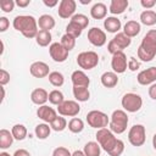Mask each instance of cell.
I'll list each match as a JSON object with an SVG mask.
<instances>
[{"label": "cell", "instance_id": "obj_1", "mask_svg": "<svg viewBox=\"0 0 156 156\" xmlns=\"http://www.w3.org/2000/svg\"><path fill=\"white\" fill-rule=\"evenodd\" d=\"M12 26L16 30L21 32L23 37L32 39L38 34V20L30 15H18L13 18Z\"/></svg>", "mask_w": 156, "mask_h": 156}, {"label": "cell", "instance_id": "obj_2", "mask_svg": "<svg viewBox=\"0 0 156 156\" xmlns=\"http://www.w3.org/2000/svg\"><path fill=\"white\" fill-rule=\"evenodd\" d=\"M128 116L124 110H115L110 118V130L115 134H122L126 132L128 126Z\"/></svg>", "mask_w": 156, "mask_h": 156}, {"label": "cell", "instance_id": "obj_3", "mask_svg": "<svg viewBox=\"0 0 156 156\" xmlns=\"http://www.w3.org/2000/svg\"><path fill=\"white\" fill-rule=\"evenodd\" d=\"M95 136H96V141L99 143V145L101 146V149H104L106 152H108L113 147V145L116 144V141L118 140L115 136V133H112L107 128L98 129Z\"/></svg>", "mask_w": 156, "mask_h": 156}, {"label": "cell", "instance_id": "obj_4", "mask_svg": "<svg viewBox=\"0 0 156 156\" xmlns=\"http://www.w3.org/2000/svg\"><path fill=\"white\" fill-rule=\"evenodd\" d=\"M87 122L91 128L95 129H101V128H106L110 123V118L108 116L99 110H93L90 112H88L87 115Z\"/></svg>", "mask_w": 156, "mask_h": 156}, {"label": "cell", "instance_id": "obj_5", "mask_svg": "<svg viewBox=\"0 0 156 156\" xmlns=\"http://www.w3.org/2000/svg\"><path fill=\"white\" fill-rule=\"evenodd\" d=\"M122 107L124 108V111L127 112H138L141 106H143V99L140 95L135 94V93H127L123 95L122 100H121Z\"/></svg>", "mask_w": 156, "mask_h": 156}, {"label": "cell", "instance_id": "obj_6", "mask_svg": "<svg viewBox=\"0 0 156 156\" xmlns=\"http://www.w3.org/2000/svg\"><path fill=\"white\" fill-rule=\"evenodd\" d=\"M77 63L82 69L89 71L98 66L99 55L95 51H83L77 56Z\"/></svg>", "mask_w": 156, "mask_h": 156}, {"label": "cell", "instance_id": "obj_7", "mask_svg": "<svg viewBox=\"0 0 156 156\" xmlns=\"http://www.w3.org/2000/svg\"><path fill=\"white\" fill-rule=\"evenodd\" d=\"M128 140L133 146H141L146 140V130L143 124H134L128 132Z\"/></svg>", "mask_w": 156, "mask_h": 156}, {"label": "cell", "instance_id": "obj_8", "mask_svg": "<svg viewBox=\"0 0 156 156\" xmlns=\"http://www.w3.org/2000/svg\"><path fill=\"white\" fill-rule=\"evenodd\" d=\"M80 111V106L74 100H65L61 105L57 106V112L65 117H76Z\"/></svg>", "mask_w": 156, "mask_h": 156}, {"label": "cell", "instance_id": "obj_9", "mask_svg": "<svg viewBox=\"0 0 156 156\" xmlns=\"http://www.w3.org/2000/svg\"><path fill=\"white\" fill-rule=\"evenodd\" d=\"M77 2L74 0H61L58 4L57 13L61 18H72L76 13Z\"/></svg>", "mask_w": 156, "mask_h": 156}, {"label": "cell", "instance_id": "obj_10", "mask_svg": "<svg viewBox=\"0 0 156 156\" xmlns=\"http://www.w3.org/2000/svg\"><path fill=\"white\" fill-rule=\"evenodd\" d=\"M88 40L91 45L94 46H104L106 44V33L98 28V27H93L88 30Z\"/></svg>", "mask_w": 156, "mask_h": 156}, {"label": "cell", "instance_id": "obj_11", "mask_svg": "<svg viewBox=\"0 0 156 156\" xmlns=\"http://www.w3.org/2000/svg\"><path fill=\"white\" fill-rule=\"evenodd\" d=\"M111 67L113 69L115 73H124L128 68V61H127V56L123 51L117 52L115 55H112V60H111Z\"/></svg>", "mask_w": 156, "mask_h": 156}, {"label": "cell", "instance_id": "obj_12", "mask_svg": "<svg viewBox=\"0 0 156 156\" xmlns=\"http://www.w3.org/2000/svg\"><path fill=\"white\" fill-rule=\"evenodd\" d=\"M68 50H66L61 43H52L49 46V54L50 57L55 61V62H65L68 57Z\"/></svg>", "mask_w": 156, "mask_h": 156}, {"label": "cell", "instance_id": "obj_13", "mask_svg": "<svg viewBox=\"0 0 156 156\" xmlns=\"http://www.w3.org/2000/svg\"><path fill=\"white\" fill-rule=\"evenodd\" d=\"M136 80L140 85H151L156 82V67H149L138 73Z\"/></svg>", "mask_w": 156, "mask_h": 156}, {"label": "cell", "instance_id": "obj_14", "mask_svg": "<svg viewBox=\"0 0 156 156\" xmlns=\"http://www.w3.org/2000/svg\"><path fill=\"white\" fill-rule=\"evenodd\" d=\"M29 72L34 78H44V77H48L50 74V68L45 62L35 61L30 65Z\"/></svg>", "mask_w": 156, "mask_h": 156}, {"label": "cell", "instance_id": "obj_15", "mask_svg": "<svg viewBox=\"0 0 156 156\" xmlns=\"http://www.w3.org/2000/svg\"><path fill=\"white\" fill-rule=\"evenodd\" d=\"M37 116L43 119L45 123H51L56 117H57V112L56 110H54L52 107L48 106V105H43V106H39L38 110H37Z\"/></svg>", "mask_w": 156, "mask_h": 156}, {"label": "cell", "instance_id": "obj_16", "mask_svg": "<svg viewBox=\"0 0 156 156\" xmlns=\"http://www.w3.org/2000/svg\"><path fill=\"white\" fill-rule=\"evenodd\" d=\"M156 56V48L152 46H147L140 43L139 48H138V58H140L143 62H149L151 60H154V57Z\"/></svg>", "mask_w": 156, "mask_h": 156}, {"label": "cell", "instance_id": "obj_17", "mask_svg": "<svg viewBox=\"0 0 156 156\" xmlns=\"http://www.w3.org/2000/svg\"><path fill=\"white\" fill-rule=\"evenodd\" d=\"M71 80L73 83L74 87H85L88 88L90 84V79L89 77L84 73V71L82 69H77L71 74Z\"/></svg>", "mask_w": 156, "mask_h": 156}, {"label": "cell", "instance_id": "obj_18", "mask_svg": "<svg viewBox=\"0 0 156 156\" xmlns=\"http://www.w3.org/2000/svg\"><path fill=\"white\" fill-rule=\"evenodd\" d=\"M30 100L33 104L38 105V106H43L45 105V102L49 100V94L45 89L43 88H37L32 91L30 94Z\"/></svg>", "mask_w": 156, "mask_h": 156}, {"label": "cell", "instance_id": "obj_19", "mask_svg": "<svg viewBox=\"0 0 156 156\" xmlns=\"http://www.w3.org/2000/svg\"><path fill=\"white\" fill-rule=\"evenodd\" d=\"M122 27V23H121V20H118L117 17L115 16H110V17H106L105 21H104V28L108 32V33H118L119 29Z\"/></svg>", "mask_w": 156, "mask_h": 156}, {"label": "cell", "instance_id": "obj_20", "mask_svg": "<svg viewBox=\"0 0 156 156\" xmlns=\"http://www.w3.org/2000/svg\"><path fill=\"white\" fill-rule=\"evenodd\" d=\"M106 15H107V7L104 2H95L90 9V16L95 20L106 18Z\"/></svg>", "mask_w": 156, "mask_h": 156}, {"label": "cell", "instance_id": "obj_21", "mask_svg": "<svg viewBox=\"0 0 156 156\" xmlns=\"http://www.w3.org/2000/svg\"><path fill=\"white\" fill-rule=\"evenodd\" d=\"M100 80L105 88H115L118 83V77L115 72H104L100 77Z\"/></svg>", "mask_w": 156, "mask_h": 156}, {"label": "cell", "instance_id": "obj_22", "mask_svg": "<svg viewBox=\"0 0 156 156\" xmlns=\"http://www.w3.org/2000/svg\"><path fill=\"white\" fill-rule=\"evenodd\" d=\"M56 22H55V18L51 16V15H41L39 18H38V27L41 29V30H48L50 32L54 27H55Z\"/></svg>", "mask_w": 156, "mask_h": 156}, {"label": "cell", "instance_id": "obj_23", "mask_svg": "<svg viewBox=\"0 0 156 156\" xmlns=\"http://www.w3.org/2000/svg\"><path fill=\"white\" fill-rule=\"evenodd\" d=\"M140 29H141L140 23L132 20V21H128V22L124 24V27H123V33H124L126 35H128L129 38H133V37H136V35L140 33Z\"/></svg>", "mask_w": 156, "mask_h": 156}, {"label": "cell", "instance_id": "obj_24", "mask_svg": "<svg viewBox=\"0 0 156 156\" xmlns=\"http://www.w3.org/2000/svg\"><path fill=\"white\" fill-rule=\"evenodd\" d=\"M129 2L128 0H112L110 4V12L112 15H121L126 11V9L128 7Z\"/></svg>", "mask_w": 156, "mask_h": 156}, {"label": "cell", "instance_id": "obj_25", "mask_svg": "<svg viewBox=\"0 0 156 156\" xmlns=\"http://www.w3.org/2000/svg\"><path fill=\"white\" fill-rule=\"evenodd\" d=\"M13 139L15 138H13L12 133L10 130L2 128L0 130V149L5 150V149L10 147L12 145V143H13Z\"/></svg>", "mask_w": 156, "mask_h": 156}, {"label": "cell", "instance_id": "obj_26", "mask_svg": "<svg viewBox=\"0 0 156 156\" xmlns=\"http://www.w3.org/2000/svg\"><path fill=\"white\" fill-rule=\"evenodd\" d=\"M51 40H52V35L48 30H41L40 29L38 32L37 37H35V41L39 46H50L52 44Z\"/></svg>", "mask_w": 156, "mask_h": 156}, {"label": "cell", "instance_id": "obj_27", "mask_svg": "<svg viewBox=\"0 0 156 156\" xmlns=\"http://www.w3.org/2000/svg\"><path fill=\"white\" fill-rule=\"evenodd\" d=\"M73 96L77 101H80V102H84V101H88L89 98H90V91L88 88L85 87H74L73 85Z\"/></svg>", "mask_w": 156, "mask_h": 156}, {"label": "cell", "instance_id": "obj_28", "mask_svg": "<svg viewBox=\"0 0 156 156\" xmlns=\"http://www.w3.org/2000/svg\"><path fill=\"white\" fill-rule=\"evenodd\" d=\"M140 22L149 27L156 24V12L154 10H144L140 13Z\"/></svg>", "mask_w": 156, "mask_h": 156}, {"label": "cell", "instance_id": "obj_29", "mask_svg": "<svg viewBox=\"0 0 156 156\" xmlns=\"http://www.w3.org/2000/svg\"><path fill=\"white\" fill-rule=\"evenodd\" d=\"M85 156H100L101 146L98 141H88L83 149Z\"/></svg>", "mask_w": 156, "mask_h": 156}, {"label": "cell", "instance_id": "obj_30", "mask_svg": "<svg viewBox=\"0 0 156 156\" xmlns=\"http://www.w3.org/2000/svg\"><path fill=\"white\" fill-rule=\"evenodd\" d=\"M34 133H35V136H37L38 139L44 140V139L49 138V135H50V133H51V127H50L49 124H46V123H39V124L35 127Z\"/></svg>", "mask_w": 156, "mask_h": 156}, {"label": "cell", "instance_id": "obj_31", "mask_svg": "<svg viewBox=\"0 0 156 156\" xmlns=\"http://www.w3.org/2000/svg\"><path fill=\"white\" fill-rule=\"evenodd\" d=\"M113 41L123 50V49H126V48H128V46L130 45L132 39H130L128 35H126L123 32H118V33L113 37Z\"/></svg>", "mask_w": 156, "mask_h": 156}, {"label": "cell", "instance_id": "obj_32", "mask_svg": "<svg viewBox=\"0 0 156 156\" xmlns=\"http://www.w3.org/2000/svg\"><path fill=\"white\" fill-rule=\"evenodd\" d=\"M48 77H49L50 84L54 85V87H56V88L63 85V83H65V77H63V74H62L61 72H58V71L50 72V74H49Z\"/></svg>", "mask_w": 156, "mask_h": 156}, {"label": "cell", "instance_id": "obj_33", "mask_svg": "<svg viewBox=\"0 0 156 156\" xmlns=\"http://www.w3.org/2000/svg\"><path fill=\"white\" fill-rule=\"evenodd\" d=\"M68 129L74 133V134H78L80 133L83 129H84V122L83 119L78 118V117H73L69 122H68Z\"/></svg>", "mask_w": 156, "mask_h": 156}, {"label": "cell", "instance_id": "obj_34", "mask_svg": "<svg viewBox=\"0 0 156 156\" xmlns=\"http://www.w3.org/2000/svg\"><path fill=\"white\" fill-rule=\"evenodd\" d=\"M63 101H65V96H63L62 91H60V90H57V89H54V90H51V91L49 93V102H50V104L58 106V105H61Z\"/></svg>", "mask_w": 156, "mask_h": 156}, {"label": "cell", "instance_id": "obj_35", "mask_svg": "<svg viewBox=\"0 0 156 156\" xmlns=\"http://www.w3.org/2000/svg\"><path fill=\"white\" fill-rule=\"evenodd\" d=\"M11 133L16 140H23L27 136V128L23 124H15L11 129Z\"/></svg>", "mask_w": 156, "mask_h": 156}, {"label": "cell", "instance_id": "obj_36", "mask_svg": "<svg viewBox=\"0 0 156 156\" xmlns=\"http://www.w3.org/2000/svg\"><path fill=\"white\" fill-rule=\"evenodd\" d=\"M50 127L52 130L55 132H62L66 127H67V121L65 117H61V116H57L51 123H50Z\"/></svg>", "mask_w": 156, "mask_h": 156}, {"label": "cell", "instance_id": "obj_37", "mask_svg": "<svg viewBox=\"0 0 156 156\" xmlns=\"http://www.w3.org/2000/svg\"><path fill=\"white\" fill-rule=\"evenodd\" d=\"M60 43H61V45H62L66 50L71 51V50L76 46V38H73L72 35H69V34L66 33V34H63V35L61 37Z\"/></svg>", "mask_w": 156, "mask_h": 156}, {"label": "cell", "instance_id": "obj_38", "mask_svg": "<svg viewBox=\"0 0 156 156\" xmlns=\"http://www.w3.org/2000/svg\"><path fill=\"white\" fill-rule=\"evenodd\" d=\"M141 44H145L147 46L156 48V29H150L143 38Z\"/></svg>", "mask_w": 156, "mask_h": 156}, {"label": "cell", "instance_id": "obj_39", "mask_svg": "<svg viewBox=\"0 0 156 156\" xmlns=\"http://www.w3.org/2000/svg\"><path fill=\"white\" fill-rule=\"evenodd\" d=\"M71 22L78 24L82 29H85V28L88 27V24H89V20H88V17H87L85 15H83V13H76V15L71 18Z\"/></svg>", "mask_w": 156, "mask_h": 156}, {"label": "cell", "instance_id": "obj_40", "mask_svg": "<svg viewBox=\"0 0 156 156\" xmlns=\"http://www.w3.org/2000/svg\"><path fill=\"white\" fill-rule=\"evenodd\" d=\"M82 32H83V29H82L78 24H76V23H73V22H71V21H69V23H68L67 27H66V33L69 34V35H72V37L76 38V39H77L78 37H80Z\"/></svg>", "mask_w": 156, "mask_h": 156}, {"label": "cell", "instance_id": "obj_41", "mask_svg": "<svg viewBox=\"0 0 156 156\" xmlns=\"http://www.w3.org/2000/svg\"><path fill=\"white\" fill-rule=\"evenodd\" d=\"M123 151H124V143L121 140V139H118L117 141H116V144L113 145V147L107 152L110 156H121L122 154H123Z\"/></svg>", "mask_w": 156, "mask_h": 156}, {"label": "cell", "instance_id": "obj_42", "mask_svg": "<svg viewBox=\"0 0 156 156\" xmlns=\"http://www.w3.org/2000/svg\"><path fill=\"white\" fill-rule=\"evenodd\" d=\"M15 5H16V2H15L13 0H1V1H0V9H1L4 12H6V13L12 12Z\"/></svg>", "mask_w": 156, "mask_h": 156}, {"label": "cell", "instance_id": "obj_43", "mask_svg": "<svg viewBox=\"0 0 156 156\" xmlns=\"http://www.w3.org/2000/svg\"><path fill=\"white\" fill-rule=\"evenodd\" d=\"M52 156H72L69 150L63 146H58L52 151Z\"/></svg>", "mask_w": 156, "mask_h": 156}, {"label": "cell", "instance_id": "obj_44", "mask_svg": "<svg viewBox=\"0 0 156 156\" xmlns=\"http://www.w3.org/2000/svg\"><path fill=\"white\" fill-rule=\"evenodd\" d=\"M107 51L110 52V54H112V55H115V54H117V52H121V51H123L115 41H113V39H111L110 41H108V44H107Z\"/></svg>", "mask_w": 156, "mask_h": 156}, {"label": "cell", "instance_id": "obj_45", "mask_svg": "<svg viewBox=\"0 0 156 156\" xmlns=\"http://www.w3.org/2000/svg\"><path fill=\"white\" fill-rule=\"evenodd\" d=\"M9 82H10V73L6 69L1 68L0 69V84H1V87L6 85Z\"/></svg>", "mask_w": 156, "mask_h": 156}, {"label": "cell", "instance_id": "obj_46", "mask_svg": "<svg viewBox=\"0 0 156 156\" xmlns=\"http://www.w3.org/2000/svg\"><path fill=\"white\" fill-rule=\"evenodd\" d=\"M140 67V63L138 62V60L135 58V57H129V60H128V69H130V71H136L138 68Z\"/></svg>", "mask_w": 156, "mask_h": 156}, {"label": "cell", "instance_id": "obj_47", "mask_svg": "<svg viewBox=\"0 0 156 156\" xmlns=\"http://www.w3.org/2000/svg\"><path fill=\"white\" fill-rule=\"evenodd\" d=\"M140 5L145 9V10H151L155 5H156V0H141Z\"/></svg>", "mask_w": 156, "mask_h": 156}, {"label": "cell", "instance_id": "obj_48", "mask_svg": "<svg viewBox=\"0 0 156 156\" xmlns=\"http://www.w3.org/2000/svg\"><path fill=\"white\" fill-rule=\"evenodd\" d=\"M9 26H10V21L6 17H4V16L0 17V32L4 33L9 28Z\"/></svg>", "mask_w": 156, "mask_h": 156}, {"label": "cell", "instance_id": "obj_49", "mask_svg": "<svg viewBox=\"0 0 156 156\" xmlns=\"http://www.w3.org/2000/svg\"><path fill=\"white\" fill-rule=\"evenodd\" d=\"M149 96L152 100H156V83L150 85V88H149Z\"/></svg>", "mask_w": 156, "mask_h": 156}, {"label": "cell", "instance_id": "obj_50", "mask_svg": "<svg viewBox=\"0 0 156 156\" xmlns=\"http://www.w3.org/2000/svg\"><path fill=\"white\" fill-rule=\"evenodd\" d=\"M12 156H30V154L26 149H18V150L15 151V154Z\"/></svg>", "mask_w": 156, "mask_h": 156}, {"label": "cell", "instance_id": "obj_51", "mask_svg": "<svg viewBox=\"0 0 156 156\" xmlns=\"http://www.w3.org/2000/svg\"><path fill=\"white\" fill-rule=\"evenodd\" d=\"M15 2L18 7H27L30 4V0H16Z\"/></svg>", "mask_w": 156, "mask_h": 156}, {"label": "cell", "instance_id": "obj_52", "mask_svg": "<svg viewBox=\"0 0 156 156\" xmlns=\"http://www.w3.org/2000/svg\"><path fill=\"white\" fill-rule=\"evenodd\" d=\"M43 4L48 7H55L58 4V1L57 0H43Z\"/></svg>", "mask_w": 156, "mask_h": 156}, {"label": "cell", "instance_id": "obj_53", "mask_svg": "<svg viewBox=\"0 0 156 156\" xmlns=\"http://www.w3.org/2000/svg\"><path fill=\"white\" fill-rule=\"evenodd\" d=\"M72 156H85V154H84V151H82V150H76V151L72 154Z\"/></svg>", "mask_w": 156, "mask_h": 156}, {"label": "cell", "instance_id": "obj_54", "mask_svg": "<svg viewBox=\"0 0 156 156\" xmlns=\"http://www.w3.org/2000/svg\"><path fill=\"white\" fill-rule=\"evenodd\" d=\"M82 5H88V4H90L91 2V0H78Z\"/></svg>", "mask_w": 156, "mask_h": 156}, {"label": "cell", "instance_id": "obj_55", "mask_svg": "<svg viewBox=\"0 0 156 156\" xmlns=\"http://www.w3.org/2000/svg\"><path fill=\"white\" fill-rule=\"evenodd\" d=\"M152 146H154V149L156 150V133H155L154 136H152Z\"/></svg>", "mask_w": 156, "mask_h": 156}, {"label": "cell", "instance_id": "obj_56", "mask_svg": "<svg viewBox=\"0 0 156 156\" xmlns=\"http://www.w3.org/2000/svg\"><path fill=\"white\" fill-rule=\"evenodd\" d=\"M0 156H11L9 152H5V151H2V152H0Z\"/></svg>", "mask_w": 156, "mask_h": 156}]
</instances>
